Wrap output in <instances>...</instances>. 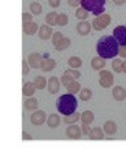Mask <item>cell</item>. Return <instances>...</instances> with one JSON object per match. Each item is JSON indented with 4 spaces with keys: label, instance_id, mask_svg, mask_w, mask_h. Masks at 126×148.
<instances>
[{
    "label": "cell",
    "instance_id": "obj_18",
    "mask_svg": "<svg viewBox=\"0 0 126 148\" xmlns=\"http://www.w3.org/2000/svg\"><path fill=\"white\" fill-rule=\"evenodd\" d=\"M60 116L58 115V114H51V115L47 116V125L51 129H56V127L60 125Z\"/></svg>",
    "mask_w": 126,
    "mask_h": 148
},
{
    "label": "cell",
    "instance_id": "obj_1",
    "mask_svg": "<svg viewBox=\"0 0 126 148\" xmlns=\"http://www.w3.org/2000/svg\"><path fill=\"white\" fill-rule=\"evenodd\" d=\"M96 51L99 53L100 58L105 59H114L119 52V44L116 41L114 36L105 34L99 38V41L96 42Z\"/></svg>",
    "mask_w": 126,
    "mask_h": 148
},
{
    "label": "cell",
    "instance_id": "obj_7",
    "mask_svg": "<svg viewBox=\"0 0 126 148\" xmlns=\"http://www.w3.org/2000/svg\"><path fill=\"white\" fill-rule=\"evenodd\" d=\"M112 36L121 47H126V25H119L114 29Z\"/></svg>",
    "mask_w": 126,
    "mask_h": 148
},
{
    "label": "cell",
    "instance_id": "obj_12",
    "mask_svg": "<svg viewBox=\"0 0 126 148\" xmlns=\"http://www.w3.org/2000/svg\"><path fill=\"white\" fill-rule=\"evenodd\" d=\"M22 30H23V33H25L26 36H34V34L38 32V25H37L34 21L26 22V23H23Z\"/></svg>",
    "mask_w": 126,
    "mask_h": 148
},
{
    "label": "cell",
    "instance_id": "obj_22",
    "mask_svg": "<svg viewBox=\"0 0 126 148\" xmlns=\"http://www.w3.org/2000/svg\"><path fill=\"white\" fill-rule=\"evenodd\" d=\"M32 82H33V85H34V88L38 89V90H42L44 88H47V78H45L44 75H37Z\"/></svg>",
    "mask_w": 126,
    "mask_h": 148
},
{
    "label": "cell",
    "instance_id": "obj_25",
    "mask_svg": "<svg viewBox=\"0 0 126 148\" xmlns=\"http://www.w3.org/2000/svg\"><path fill=\"white\" fill-rule=\"evenodd\" d=\"M68 66H70V69H74V70H78L81 66H82V60H81V58H78V56H70L67 60Z\"/></svg>",
    "mask_w": 126,
    "mask_h": 148
},
{
    "label": "cell",
    "instance_id": "obj_8",
    "mask_svg": "<svg viewBox=\"0 0 126 148\" xmlns=\"http://www.w3.org/2000/svg\"><path fill=\"white\" fill-rule=\"evenodd\" d=\"M30 122L34 126H40L44 122H47V114L41 110H36L30 115Z\"/></svg>",
    "mask_w": 126,
    "mask_h": 148
},
{
    "label": "cell",
    "instance_id": "obj_32",
    "mask_svg": "<svg viewBox=\"0 0 126 148\" xmlns=\"http://www.w3.org/2000/svg\"><path fill=\"white\" fill-rule=\"evenodd\" d=\"M90 97H92V90L88 89V88H84V89L79 90V99L82 101H88L90 100Z\"/></svg>",
    "mask_w": 126,
    "mask_h": 148
},
{
    "label": "cell",
    "instance_id": "obj_4",
    "mask_svg": "<svg viewBox=\"0 0 126 148\" xmlns=\"http://www.w3.org/2000/svg\"><path fill=\"white\" fill-rule=\"evenodd\" d=\"M110 23H111V15H108V14H101V15L96 16L90 25H92V29H94V30H103V29H105Z\"/></svg>",
    "mask_w": 126,
    "mask_h": 148
},
{
    "label": "cell",
    "instance_id": "obj_41",
    "mask_svg": "<svg viewBox=\"0 0 126 148\" xmlns=\"http://www.w3.org/2000/svg\"><path fill=\"white\" fill-rule=\"evenodd\" d=\"M79 1H81V0H67L68 5H71V7H77V5H79Z\"/></svg>",
    "mask_w": 126,
    "mask_h": 148
},
{
    "label": "cell",
    "instance_id": "obj_21",
    "mask_svg": "<svg viewBox=\"0 0 126 148\" xmlns=\"http://www.w3.org/2000/svg\"><path fill=\"white\" fill-rule=\"evenodd\" d=\"M116 123L114 121H107L104 123V126H103V132L104 134H108V136H112V134H115L116 133Z\"/></svg>",
    "mask_w": 126,
    "mask_h": 148
},
{
    "label": "cell",
    "instance_id": "obj_31",
    "mask_svg": "<svg viewBox=\"0 0 126 148\" xmlns=\"http://www.w3.org/2000/svg\"><path fill=\"white\" fill-rule=\"evenodd\" d=\"M88 11L85 10V8H82V7H78L77 10H75V18L77 19H79V21H86L88 19Z\"/></svg>",
    "mask_w": 126,
    "mask_h": 148
},
{
    "label": "cell",
    "instance_id": "obj_42",
    "mask_svg": "<svg viewBox=\"0 0 126 148\" xmlns=\"http://www.w3.org/2000/svg\"><path fill=\"white\" fill-rule=\"evenodd\" d=\"M22 138L23 140H32V134H29L27 132H22Z\"/></svg>",
    "mask_w": 126,
    "mask_h": 148
},
{
    "label": "cell",
    "instance_id": "obj_33",
    "mask_svg": "<svg viewBox=\"0 0 126 148\" xmlns=\"http://www.w3.org/2000/svg\"><path fill=\"white\" fill-rule=\"evenodd\" d=\"M68 23V15L66 12H60L58 14V21H56V25L59 26H66Z\"/></svg>",
    "mask_w": 126,
    "mask_h": 148
},
{
    "label": "cell",
    "instance_id": "obj_10",
    "mask_svg": "<svg viewBox=\"0 0 126 148\" xmlns=\"http://www.w3.org/2000/svg\"><path fill=\"white\" fill-rule=\"evenodd\" d=\"M26 60L32 69H40L41 62H42V56H41V53H38V52H32V53H29Z\"/></svg>",
    "mask_w": 126,
    "mask_h": 148
},
{
    "label": "cell",
    "instance_id": "obj_16",
    "mask_svg": "<svg viewBox=\"0 0 126 148\" xmlns=\"http://www.w3.org/2000/svg\"><path fill=\"white\" fill-rule=\"evenodd\" d=\"M55 66H56V60L52 58H47V59H42L40 69H41L44 73H47V71H52V70L55 69Z\"/></svg>",
    "mask_w": 126,
    "mask_h": 148
},
{
    "label": "cell",
    "instance_id": "obj_20",
    "mask_svg": "<svg viewBox=\"0 0 126 148\" xmlns=\"http://www.w3.org/2000/svg\"><path fill=\"white\" fill-rule=\"evenodd\" d=\"M90 66H92L93 70L100 71V70H103L105 67V60L103 58H100V56H96V58H93L90 60Z\"/></svg>",
    "mask_w": 126,
    "mask_h": 148
},
{
    "label": "cell",
    "instance_id": "obj_26",
    "mask_svg": "<svg viewBox=\"0 0 126 148\" xmlns=\"http://www.w3.org/2000/svg\"><path fill=\"white\" fill-rule=\"evenodd\" d=\"M56 21H58V12H55V11L48 12L47 16H45V22H47L48 26H55Z\"/></svg>",
    "mask_w": 126,
    "mask_h": 148
},
{
    "label": "cell",
    "instance_id": "obj_19",
    "mask_svg": "<svg viewBox=\"0 0 126 148\" xmlns=\"http://www.w3.org/2000/svg\"><path fill=\"white\" fill-rule=\"evenodd\" d=\"M89 138L90 140H103V138H104L103 129L99 126L92 127V129H90V133H89Z\"/></svg>",
    "mask_w": 126,
    "mask_h": 148
},
{
    "label": "cell",
    "instance_id": "obj_28",
    "mask_svg": "<svg viewBox=\"0 0 126 148\" xmlns=\"http://www.w3.org/2000/svg\"><path fill=\"white\" fill-rule=\"evenodd\" d=\"M79 116H81V114L74 112V114H70V115H66L63 121H64V123H67V125H73V123H77L79 121Z\"/></svg>",
    "mask_w": 126,
    "mask_h": 148
},
{
    "label": "cell",
    "instance_id": "obj_39",
    "mask_svg": "<svg viewBox=\"0 0 126 148\" xmlns=\"http://www.w3.org/2000/svg\"><path fill=\"white\" fill-rule=\"evenodd\" d=\"M48 4H49V7H52V8H58L59 5H60V0H48Z\"/></svg>",
    "mask_w": 126,
    "mask_h": 148
},
{
    "label": "cell",
    "instance_id": "obj_34",
    "mask_svg": "<svg viewBox=\"0 0 126 148\" xmlns=\"http://www.w3.org/2000/svg\"><path fill=\"white\" fill-rule=\"evenodd\" d=\"M122 62L121 59H114L112 60V63H111V66H112V70L115 71V73H122Z\"/></svg>",
    "mask_w": 126,
    "mask_h": 148
},
{
    "label": "cell",
    "instance_id": "obj_30",
    "mask_svg": "<svg viewBox=\"0 0 126 148\" xmlns=\"http://www.w3.org/2000/svg\"><path fill=\"white\" fill-rule=\"evenodd\" d=\"M30 14L32 15H40L42 12V5L38 3V1H33L30 5Z\"/></svg>",
    "mask_w": 126,
    "mask_h": 148
},
{
    "label": "cell",
    "instance_id": "obj_23",
    "mask_svg": "<svg viewBox=\"0 0 126 148\" xmlns=\"http://www.w3.org/2000/svg\"><path fill=\"white\" fill-rule=\"evenodd\" d=\"M34 92H36V88H34L33 82L27 81V82H25V84H23V86H22V93L26 96V97H32Z\"/></svg>",
    "mask_w": 126,
    "mask_h": 148
},
{
    "label": "cell",
    "instance_id": "obj_24",
    "mask_svg": "<svg viewBox=\"0 0 126 148\" xmlns=\"http://www.w3.org/2000/svg\"><path fill=\"white\" fill-rule=\"evenodd\" d=\"M93 119H94V114L89 110L84 111V112L81 114V116H79V121L82 122V123H86V125H90V123L93 122Z\"/></svg>",
    "mask_w": 126,
    "mask_h": 148
},
{
    "label": "cell",
    "instance_id": "obj_29",
    "mask_svg": "<svg viewBox=\"0 0 126 148\" xmlns=\"http://www.w3.org/2000/svg\"><path fill=\"white\" fill-rule=\"evenodd\" d=\"M70 44H71V41H70V38H68V37H63L62 40H60V41H59L58 44L55 45V48H56L58 51H64L66 48L70 47Z\"/></svg>",
    "mask_w": 126,
    "mask_h": 148
},
{
    "label": "cell",
    "instance_id": "obj_11",
    "mask_svg": "<svg viewBox=\"0 0 126 148\" xmlns=\"http://www.w3.org/2000/svg\"><path fill=\"white\" fill-rule=\"evenodd\" d=\"M47 89L51 95H55L58 93L59 89H60V79L58 77H51V78L47 79Z\"/></svg>",
    "mask_w": 126,
    "mask_h": 148
},
{
    "label": "cell",
    "instance_id": "obj_15",
    "mask_svg": "<svg viewBox=\"0 0 126 148\" xmlns=\"http://www.w3.org/2000/svg\"><path fill=\"white\" fill-rule=\"evenodd\" d=\"M112 97L116 101H123L126 99V89L121 85H116L112 88Z\"/></svg>",
    "mask_w": 126,
    "mask_h": 148
},
{
    "label": "cell",
    "instance_id": "obj_13",
    "mask_svg": "<svg viewBox=\"0 0 126 148\" xmlns=\"http://www.w3.org/2000/svg\"><path fill=\"white\" fill-rule=\"evenodd\" d=\"M75 30H77V33H78L79 36H88L90 33V30H92V25L88 21H81L77 25Z\"/></svg>",
    "mask_w": 126,
    "mask_h": 148
},
{
    "label": "cell",
    "instance_id": "obj_43",
    "mask_svg": "<svg viewBox=\"0 0 126 148\" xmlns=\"http://www.w3.org/2000/svg\"><path fill=\"white\" fill-rule=\"evenodd\" d=\"M114 3L116 5H123V4H126V0H114Z\"/></svg>",
    "mask_w": 126,
    "mask_h": 148
},
{
    "label": "cell",
    "instance_id": "obj_6",
    "mask_svg": "<svg viewBox=\"0 0 126 148\" xmlns=\"http://www.w3.org/2000/svg\"><path fill=\"white\" fill-rule=\"evenodd\" d=\"M99 84L101 88H111L114 85V74L108 70H100L99 73Z\"/></svg>",
    "mask_w": 126,
    "mask_h": 148
},
{
    "label": "cell",
    "instance_id": "obj_5",
    "mask_svg": "<svg viewBox=\"0 0 126 148\" xmlns=\"http://www.w3.org/2000/svg\"><path fill=\"white\" fill-rule=\"evenodd\" d=\"M79 77H81V73H79L78 70L67 69L63 73L62 77H60V84H63L64 86H67V85H70L71 82H74V81H78Z\"/></svg>",
    "mask_w": 126,
    "mask_h": 148
},
{
    "label": "cell",
    "instance_id": "obj_35",
    "mask_svg": "<svg viewBox=\"0 0 126 148\" xmlns=\"http://www.w3.org/2000/svg\"><path fill=\"white\" fill-rule=\"evenodd\" d=\"M63 37H64V36H63V33H60V32H55V33H53V34H52V44H53V47H55V45H56V44L62 40Z\"/></svg>",
    "mask_w": 126,
    "mask_h": 148
},
{
    "label": "cell",
    "instance_id": "obj_3",
    "mask_svg": "<svg viewBox=\"0 0 126 148\" xmlns=\"http://www.w3.org/2000/svg\"><path fill=\"white\" fill-rule=\"evenodd\" d=\"M79 5L85 8L88 12H92L94 16H99L104 14L105 0H81Z\"/></svg>",
    "mask_w": 126,
    "mask_h": 148
},
{
    "label": "cell",
    "instance_id": "obj_27",
    "mask_svg": "<svg viewBox=\"0 0 126 148\" xmlns=\"http://www.w3.org/2000/svg\"><path fill=\"white\" fill-rule=\"evenodd\" d=\"M66 88H67V92H68V93H71V95L79 93V90L82 89V88H81V84H79L78 81H74V82H71V84L67 85Z\"/></svg>",
    "mask_w": 126,
    "mask_h": 148
},
{
    "label": "cell",
    "instance_id": "obj_38",
    "mask_svg": "<svg viewBox=\"0 0 126 148\" xmlns=\"http://www.w3.org/2000/svg\"><path fill=\"white\" fill-rule=\"evenodd\" d=\"M90 125H86V123H82V126H81V133L84 134V136H89L90 133Z\"/></svg>",
    "mask_w": 126,
    "mask_h": 148
},
{
    "label": "cell",
    "instance_id": "obj_36",
    "mask_svg": "<svg viewBox=\"0 0 126 148\" xmlns=\"http://www.w3.org/2000/svg\"><path fill=\"white\" fill-rule=\"evenodd\" d=\"M29 71H30V66H29L26 59H23V60H22V75L26 77L27 74H29Z\"/></svg>",
    "mask_w": 126,
    "mask_h": 148
},
{
    "label": "cell",
    "instance_id": "obj_37",
    "mask_svg": "<svg viewBox=\"0 0 126 148\" xmlns=\"http://www.w3.org/2000/svg\"><path fill=\"white\" fill-rule=\"evenodd\" d=\"M33 21V15L30 12H22V22L26 23V22H32Z\"/></svg>",
    "mask_w": 126,
    "mask_h": 148
},
{
    "label": "cell",
    "instance_id": "obj_2",
    "mask_svg": "<svg viewBox=\"0 0 126 148\" xmlns=\"http://www.w3.org/2000/svg\"><path fill=\"white\" fill-rule=\"evenodd\" d=\"M77 107H78V103H77V97L71 93H66V95H62L56 100V108L58 111L62 114V115H70V114H74L77 111Z\"/></svg>",
    "mask_w": 126,
    "mask_h": 148
},
{
    "label": "cell",
    "instance_id": "obj_9",
    "mask_svg": "<svg viewBox=\"0 0 126 148\" xmlns=\"http://www.w3.org/2000/svg\"><path fill=\"white\" fill-rule=\"evenodd\" d=\"M66 136L71 140H78L81 138L82 133H81V126H78L77 123H73V125H68L67 129H66Z\"/></svg>",
    "mask_w": 126,
    "mask_h": 148
},
{
    "label": "cell",
    "instance_id": "obj_14",
    "mask_svg": "<svg viewBox=\"0 0 126 148\" xmlns=\"http://www.w3.org/2000/svg\"><path fill=\"white\" fill-rule=\"evenodd\" d=\"M38 37L41 38V40H48V38H51L53 34L52 32V27L48 26L47 23L45 25H41V26H38Z\"/></svg>",
    "mask_w": 126,
    "mask_h": 148
},
{
    "label": "cell",
    "instance_id": "obj_40",
    "mask_svg": "<svg viewBox=\"0 0 126 148\" xmlns=\"http://www.w3.org/2000/svg\"><path fill=\"white\" fill-rule=\"evenodd\" d=\"M118 55H121V58L126 59V47H121V48H119V52H118Z\"/></svg>",
    "mask_w": 126,
    "mask_h": 148
},
{
    "label": "cell",
    "instance_id": "obj_17",
    "mask_svg": "<svg viewBox=\"0 0 126 148\" xmlns=\"http://www.w3.org/2000/svg\"><path fill=\"white\" fill-rule=\"evenodd\" d=\"M23 107H25V110L27 111H36L37 107H38V100H37L36 97H26L25 101H23Z\"/></svg>",
    "mask_w": 126,
    "mask_h": 148
},
{
    "label": "cell",
    "instance_id": "obj_44",
    "mask_svg": "<svg viewBox=\"0 0 126 148\" xmlns=\"http://www.w3.org/2000/svg\"><path fill=\"white\" fill-rule=\"evenodd\" d=\"M122 73L126 74V60H123V63H122Z\"/></svg>",
    "mask_w": 126,
    "mask_h": 148
}]
</instances>
